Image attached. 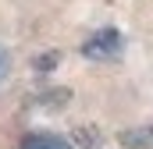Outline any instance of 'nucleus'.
I'll return each mask as SVG.
<instances>
[{"label":"nucleus","instance_id":"obj_4","mask_svg":"<svg viewBox=\"0 0 153 149\" xmlns=\"http://www.w3.org/2000/svg\"><path fill=\"white\" fill-rule=\"evenodd\" d=\"M57 64V53H46V57H36V68L39 71H46V68H53Z\"/></svg>","mask_w":153,"mask_h":149},{"label":"nucleus","instance_id":"obj_3","mask_svg":"<svg viewBox=\"0 0 153 149\" xmlns=\"http://www.w3.org/2000/svg\"><path fill=\"white\" fill-rule=\"evenodd\" d=\"M11 74V53H7V46H0V82Z\"/></svg>","mask_w":153,"mask_h":149},{"label":"nucleus","instance_id":"obj_1","mask_svg":"<svg viewBox=\"0 0 153 149\" xmlns=\"http://www.w3.org/2000/svg\"><path fill=\"white\" fill-rule=\"evenodd\" d=\"M121 50H125V39L117 29H100L82 43V53L89 60H114V57H121Z\"/></svg>","mask_w":153,"mask_h":149},{"label":"nucleus","instance_id":"obj_2","mask_svg":"<svg viewBox=\"0 0 153 149\" xmlns=\"http://www.w3.org/2000/svg\"><path fill=\"white\" fill-rule=\"evenodd\" d=\"M22 149H75L68 139H61V135H50V131H32V135H25L22 139Z\"/></svg>","mask_w":153,"mask_h":149}]
</instances>
